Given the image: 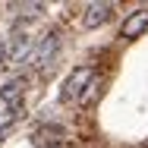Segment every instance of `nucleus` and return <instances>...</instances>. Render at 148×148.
<instances>
[{
	"label": "nucleus",
	"mask_w": 148,
	"mask_h": 148,
	"mask_svg": "<svg viewBox=\"0 0 148 148\" xmlns=\"http://www.w3.org/2000/svg\"><path fill=\"white\" fill-rule=\"evenodd\" d=\"M95 79H98V76H95V69H91V66H79V69H76V73L63 82V95H60V98H63V104L79 101V98H82V91L88 88Z\"/></svg>",
	"instance_id": "nucleus-1"
},
{
	"label": "nucleus",
	"mask_w": 148,
	"mask_h": 148,
	"mask_svg": "<svg viewBox=\"0 0 148 148\" xmlns=\"http://www.w3.org/2000/svg\"><path fill=\"white\" fill-rule=\"evenodd\" d=\"M57 51H60V35H57V32L44 35V41H41V44L32 51V57H29V60H32V66H35L38 73H41V69H47V66H51V60L57 57Z\"/></svg>",
	"instance_id": "nucleus-2"
},
{
	"label": "nucleus",
	"mask_w": 148,
	"mask_h": 148,
	"mask_svg": "<svg viewBox=\"0 0 148 148\" xmlns=\"http://www.w3.org/2000/svg\"><path fill=\"white\" fill-rule=\"evenodd\" d=\"M32 51H35V41H32V35H13V41L6 44V63L3 66H19V63H25L32 57Z\"/></svg>",
	"instance_id": "nucleus-3"
},
{
	"label": "nucleus",
	"mask_w": 148,
	"mask_h": 148,
	"mask_svg": "<svg viewBox=\"0 0 148 148\" xmlns=\"http://www.w3.org/2000/svg\"><path fill=\"white\" fill-rule=\"evenodd\" d=\"M110 16H114V3H88L85 6V13H82V25L85 29H101L104 22H110Z\"/></svg>",
	"instance_id": "nucleus-4"
},
{
	"label": "nucleus",
	"mask_w": 148,
	"mask_h": 148,
	"mask_svg": "<svg viewBox=\"0 0 148 148\" xmlns=\"http://www.w3.org/2000/svg\"><path fill=\"white\" fill-rule=\"evenodd\" d=\"M3 63H6V41L0 38V66H3Z\"/></svg>",
	"instance_id": "nucleus-9"
},
{
	"label": "nucleus",
	"mask_w": 148,
	"mask_h": 148,
	"mask_svg": "<svg viewBox=\"0 0 148 148\" xmlns=\"http://www.w3.org/2000/svg\"><path fill=\"white\" fill-rule=\"evenodd\" d=\"M57 139H63V126H41L35 132V142L44 148H51V142H57Z\"/></svg>",
	"instance_id": "nucleus-7"
},
{
	"label": "nucleus",
	"mask_w": 148,
	"mask_h": 148,
	"mask_svg": "<svg viewBox=\"0 0 148 148\" xmlns=\"http://www.w3.org/2000/svg\"><path fill=\"white\" fill-rule=\"evenodd\" d=\"M145 32H148V6H139L136 13L126 16V22H123L120 35H123L126 41H132V38H139V35H145Z\"/></svg>",
	"instance_id": "nucleus-6"
},
{
	"label": "nucleus",
	"mask_w": 148,
	"mask_h": 148,
	"mask_svg": "<svg viewBox=\"0 0 148 148\" xmlns=\"http://www.w3.org/2000/svg\"><path fill=\"white\" fill-rule=\"evenodd\" d=\"M25 79L22 76H16V79H10L3 88H0V107H22V101H25Z\"/></svg>",
	"instance_id": "nucleus-5"
},
{
	"label": "nucleus",
	"mask_w": 148,
	"mask_h": 148,
	"mask_svg": "<svg viewBox=\"0 0 148 148\" xmlns=\"http://www.w3.org/2000/svg\"><path fill=\"white\" fill-rule=\"evenodd\" d=\"M16 10H22V16H41L44 6H41V3H19Z\"/></svg>",
	"instance_id": "nucleus-8"
}]
</instances>
